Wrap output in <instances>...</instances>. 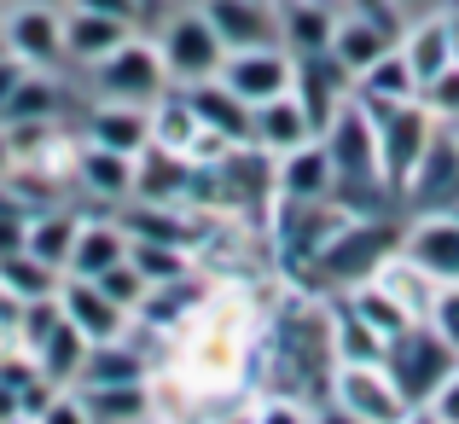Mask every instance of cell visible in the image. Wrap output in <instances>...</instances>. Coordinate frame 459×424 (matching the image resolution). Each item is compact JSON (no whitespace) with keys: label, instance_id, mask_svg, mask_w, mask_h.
Here are the masks:
<instances>
[{"label":"cell","instance_id":"obj_1","mask_svg":"<svg viewBox=\"0 0 459 424\" xmlns=\"http://www.w3.org/2000/svg\"><path fill=\"white\" fill-rule=\"evenodd\" d=\"M175 337H180V378L198 395L227 390L245 367V314L233 302H198L175 325Z\"/></svg>","mask_w":459,"mask_h":424},{"label":"cell","instance_id":"obj_2","mask_svg":"<svg viewBox=\"0 0 459 424\" xmlns=\"http://www.w3.org/2000/svg\"><path fill=\"white\" fill-rule=\"evenodd\" d=\"M395 250H402V233H395L390 221H360V215H349L303 268L332 290H355V285H367Z\"/></svg>","mask_w":459,"mask_h":424},{"label":"cell","instance_id":"obj_3","mask_svg":"<svg viewBox=\"0 0 459 424\" xmlns=\"http://www.w3.org/2000/svg\"><path fill=\"white\" fill-rule=\"evenodd\" d=\"M384 372H390V384L402 390V402L413 407V413H425L430 395L459 372V349L430 320H413L402 337H390V349H384Z\"/></svg>","mask_w":459,"mask_h":424},{"label":"cell","instance_id":"obj_4","mask_svg":"<svg viewBox=\"0 0 459 424\" xmlns=\"http://www.w3.org/2000/svg\"><path fill=\"white\" fill-rule=\"evenodd\" d=\"M372 123H378V180L390 192H407V180L419 175V163H425V151H430V140H437L442 123L419 100L372 111Z\"/></svg>","mask_w":459,"mask_h":424},{"label":"cell","instance_id":"obj_5","mask_svg":"<svg viewBox=\"0 0 459 424\" xmlns=\"http://www.w3.org/2000/svg\"><path fill=\"white\" fill-rule=\"evenodd\" d=\"M325 157H332V175H337V192L343 186H384L378 180V123H372V111L349 93L343 105H337V117L325 123ZM332 192V198H337Z\"/></svg>","mask_w":459,"mask_h":424},{"label":"cell","instance_id":"obj_6","mask_svg":"<svg viewBox=\"0 0 459 424\" xmlns=\"http://www.w3.org/2000/svg\"><path fill=\"white\" fill-rule=\"evenodd\" d=\"M88 70H93L105 100H123V105H157L169 93L163 53H157V41H140V35H128L117 53H105L100 65H88Z\"/></svg>","mask_w":459,"mask_h":424},{"label":"cell","instance_id":"obj_7","mask_svg":"<svg viewBox=\"0 0 459 424\" xmlns=\"http://www.w3.org/2000/svg\"><path fill=\"white\" fill-rule=\"evenodd\" d=\"M157 53H163L169 82H186V88H192V82L221 76L227 47H221V35L210 30V18L192 6V12H175V18L163 23V35H157Z\"/></svg>","mask_w":459,"mask_h":424},{"label":"cell","instance_id":"obj_8","mask_svg":"<svg viewBox=\"0 0 459 424\" xmlns=\"http://www.w3.org/2000/svg\"><path fill=\"white\" fill-rule=\"evenodd\" d=\"M0 30H6V53L23 58L30 70L65 65V12L53 0H18V6H6Z\"/></svg>","mask_w":459,"mask_h":424},{"label":"cell","instance_id":"obj_9","mask_svg":"<svg viewBox=\"0 0 459 424\" xmlns=\"http://www.w3.org/2000/svg\"><path fill=\"white\" fill-rule=\"evenodd\" d=\"M332 395L349 419L360 424H413V407L402 402V390L390 384V372L378 367H337L332 372Z\"/></svg>","mask_w":459,"mask_h":424},{"label":"cell","instance_id":"obj_10","mask_svg":"<svg viewBox=\"0 0 459 424\" xmlns=\"http://www.w3.org/2000/svg\"><path fill=\"white\" fill-rule=\"evenodd\" d=\"M291 76H297V58L285 53V47H245V53H227L221 58V88H233L238 100L256 111V105L280 100V93H291Z\"/></svg>","mask_w":459,"mask_h":424},{"label":"cell","instance_id":"obj_11","mask_svg":"<svg viewBox=\"0 0 459 424\" xmlns=\"http://www.w3.org/2000/svg\"><path fill=\"white\" fill-rule=\"evenodd\" d=\"M198 12L210 18V30L221 35L227 53H245V47H280L273 0H198Z\"/></svg>","mask_w":459,"mask_h":424},{"label":"cell","instance_id":"obj_12","mask_svg":"<svg viewBox=\"0 0 459 424\" xmlns=\"http://www.w3.org/2000/svg\"><path fill=\"white\" fill-rule=\"evenodd\" d=\"M58 308H65V320L88 343H117V337H128V320H134V314H123L93 280H76V273H65V285H58Z\"/></svg>","mask_w":459,"mask_h":424},{"label":"cell","instance_id":"obj_13","mask_svg":"<svg viewBox=\"0 0 459 424\" xmlns=\"http://www.w3.org/2000/svg\"><path fill=\"white\" fill-rule=\"evenodd\" d=\"M273 192H280L285 203H320L337 192V175H332V157H325L320 140L297 145V151L273 157Z\"/></svg>","mask_w":459,"mask_h":424},{"label":"cell","instance_id":"obj_14","mask_svg":"<svg viewBox=\"0 0 459 424\" xmlns=\"http://www.w3.org/2000/svg\"><path fill=\"white\" fill-rule=\"evenodd\" d=\"M402 256L419 262L437 285H459V215H430L402 233Z\"/></svg>","mask_w":459,"mask_h":424},{"label":"cell","instance_id":"obj_15","mask_svg":"<svg viewBox=\"0 0 459 424\" xmlns=\"http://www.w3.org/2000/svg\"><path fill=\"white\" fill-rule=\"evenodd\" d=\"M395 35H402V30H390V23H378V18L343 12V18H337V30H332V47H325V53H332L337 65L349 70V82H355L367 65H378V58L390 53V47H395Z\"/></svg>","mask_w":459,"mask_h":424},{"label":"cell","instance_id":"obj_16","mask_svg":"<svg viewBox=\"0 0 459 424\" xmlns=\"http://www.w3.org/2000/svg\"><path fill=\"white\" fill-rule=\"evenodd\" d=\"M88 145H105V151L140 157V151L152 145V105H123V100L93 105V117H88Z\"/></svg>","mask_w":459,"mask_h":424},{"label":"cell","instance_id":"obj_17","mask_svg":"<svg viewBox=\"0 0 459 424\" xmlns=\"http://www.w3.org/2000/svg\"><path fill=\"white\" fill-rule=\"evenodd\" d=\"M395 47H402L407 70H413V82H430L437 70L454 65V41H448V12H425V18H407L402 35H395Z\"/></svg>","mask_w":459,"mask_h":424},{"label":"cell","instance_id":"obj_18","mask_svg":"<svg viewBox=\"0 0 459 424\" xmlns=\"http://www.w3.org/2000/svg\"><path fill=\"white\" fill-rule=\"evenodd\" d=\"M308 140H314V128H308L303 105H297V93H280V100H268V105L250 111V145H256V151L285 157V151H297V145H308Z\"/></svg>","mask_w":459,"mask_h":424},{"label":"cell","instance_id":"obj_19","mask_svg":"<svg viewBox=\"0 0 459 424\" xmlns=\"http://www.w3.org/2000/svg\"><path fill=\"white\" fill-rule=\"evenodd\" d=\"M186 105L192 117H198V128H210V134L233 140V145H250V105L238 100L233 88H221V82H192L186 88Z\"/></svg>","mask_w":459,"mask_h":424},{"label":"cell","instance_id":"obj_20","mask_svg":"<svg viewBox=\"0 0 459 424\" xmlns=\"http://www.w3.org/2000/svg\"><path fill=\"white\" fill-rule=\"evenodd\" d=\"M273 18H280V47L291 58H308V53L332 47L337 18L325 12V0H273Z\"/></svg>","mask_w":459,"mask_h":424},{"label":"cell","instance_id":"obj_21","mask_svg":"<svg viewBox=\"0 0 459 424\" xmlns=\"http://www.w3.org/2000/svg\"><path fill=\"white\" fill-rule=\"evenodd\" d=\"M128 35L134 30L117 23V18H105V12H88V6L65 12V58H76V65H100V58L117 53Z\"/></svg>","mask_w":459,"mask_h":424},{"label":"cell","instance_id":"obj_22","mask_svg":"<svg viewBox=\"0 0 459 424\" xmlns=\"http://www.w3.org/2000/svg\"><path fill=\"white\" fill-rule=\"evenodd\" d=\"M82 407H88L93 424H146L157 413V395L146 378L134 384H88V390H76Z\"/></svg>","mask_w":459,"mask_h":424},{"label":"cell","instance_id":"obj_23","mask_svg":"<svg viewBox=\"0 0 459 424\" xmlns=\"http://www.w3.org/2000/svg\"><path fill=\"white\" fill-rule=\"evenodd\" d=\"M70 175L93 192V198H111V203H128L134 198V157L123 151H105V145H76V169Z\"/></svg>","mask_w":459,"mask_h":424},{"label":"cell","instance_id":"obj_24","mask_svg":"<svg viewBox=\"0 0 459 424\" xmlns=\"http://www.w3.org/2000/svg\"><path fill=\"white\" fill-rule=\"evenodd\" d=\"M355 100L367 105V111H390V105L419 100V82H413V70H407L402 47H390V53H384L378 65L360 70V76H355Z\"/></svg>","mask_w":459,"mask_h":424},{"label":"cell","instance_id":"obj_25","mask_svg":"<svg viewBox=\"0 0 459 424\" xmlns=\"http://www.w3.org/2000/svg\"><path fill=\"white\" fill-rule=\"evenodd\" d=\"M128 256V233L123 221H82L76 227V245H70V268L76 280H100L105 268H117V262Z\"/></svg>","mask_w":459,"mask_h":424},{"label":"cell","instance_id":"obj_26","mask_svg":"<svg viewBox=\"0 0 459 424\" xmlns=\"http://www.w3.org/2000/svg\"><path fill=\"white\" fill-rule=\"evenodd\" d=\"M76 227H82V215L58 210V203H47V210H30L23 250H30L35 262H47V268L65 273V268H70V245H76Z\"/></svg>","mask_w":459,"mask_h":424},{"label":"cell","instance_id":"obj_27","mask_svg":"<svg viewBox=\"0 0 459 424\" xmlns=\"http://www.w3.org/2000/svg\"><path fill=\"white\" fill-rule=\"evenodd\" d=\"M372 280H378L384 290H390V297H395V302H402V308H407V314H413V320H430V302H437V290H442V285H437V280H430V273H425V268H419V262H407V256H402V250H395V256H390V262H384V268H378V273H372Z\"/></svg>","mask_w":459,"mask_h":424},{"label":"cell","instance_id":"obj_28","mask_svg":"<svg viewBox=\"0 0 459 424\" xmlns=\"http://www.w3.org/2000/svg\"><path fill=\"white\" fill-rule=\"evenodd\" d=\"M384 337L360 320L355 308H337L332 314V367H378L384 360Z\"/></svg>","mask_w":459,"mask_h":424},{"label":"cell","instance_id":"obj_29","mask_svg":"<svg viewBox=\"0 0 459 424\" xmlns=\"http://www.w3.org/2000/svg\"><path fill=\"white\" fill-rule=\"evenodd\" d=\"M58 111H65V93H58L53 70H30L18 82V93L6 100L0 123H58Z\"/></svg>","mask_w":459,"mask_h":424},{"label":"cell","instance_id":"obj_30","mask_svg":"<svg viewBox=\"0 0 459 424\" xmlns=\"http://www.w3.org/2000/svg\"><path fill=\"white\" fill-rule=\"evenodd\" d=\"M407 192L413 198H448V192H459V134H442L437 128V140H430V151H425V163H419V175L407 180Z\"/></svg>","mask_w":459,"mask_h":424},{"label":"cell","instance_id":"obj_31","mask_svg":"<svg viewBox=\"0 0 459 424\" xmlns=\"http://www.w3.org/2000/svg\"><path fill=\"white\" fill-rule=\"evenodd\" d=\"M35 367H41V378L47 384H58V390H70V384H76V372H82V360H88V337H82L76 332V325H58V332L53 337H47V343L41 349H35Z\"/></svg>","mask_w":459,"mask_h":424},{"label":"cell","instance_id":"obj_32","mask_svg":"<svg viewBox=\"0 0 459 424\" xmlns=\"http://www.w3.org/2000/svg\"><path fill=\"white\" fill-rule=\"evenodd\" d=\"M0 285H6L18 302H41V297H58L65 273L47 268V262H35L30 250H6V256H0Z\"/></svg>","mask_w":459,"mask_h":424},{"label":"cell","instance_id":"obj_33","mask_svg":"<svg viewBox=\"0 0 459 424\" xmlns=\"http://www.w3.org/2000/svg\"><path fill=\"white\" fill-rule=\"evenodd\" d=\"M349 308H355L360 320H367L372 332L384 337V343H390V337H402L407 325H413V314H407V308H402V302H395V297H390V290H384L378 280H367V285H355V290H349Z\"/></svg>","mask_w":459,"mask_h":424},{"label":"cell","instance_id":"obj_34","mask_svg":"<svg viewBox=\"0 0 459 424\" xmlns=\"http://www.w3.org/2000/svg\"><path fill=\"white\" fill-rule=\"evenodd\" d=\"M128 262H134L152 285L192 280V256H186V250H175V245H140V238H128Z\"/></svg>","mask_w":459,"mask_h":424},{"label":"cell","instance_id":"obj_35","mask_svg":"<svg viewBox=\"0 0 459 424\" xmlns=\"http://www.w3.org/2000/svg\"><path fill=\"white\" fill-rule=\"evenodd\" d=\"M93 285H100V290H105V297H111V302H117L123 314H134L140 302H146V290H152V280H146V273H140V268H134L128 256L117 262V268H105V273H100Z\"/></svg>","mask_w":459,"mask_h":424},{"label":"cell","instance_id":"obj_36","mask_svg":"<svg viewBox=\"0 0 459 424\" xmlns=\"http://www.w3.org/2000/svg\"><path fill=\"white\" fill-rule=\"evenodd\" d=\"M419 105H425L437 123H454L459 128V58L448 70H437L430 82H419Z\"/></svg>","mask_w":459,"mask_h":424},{"label":"cell","instance_id":"obj_37","mask_svg":"<svg viewBox=\"0 0 459 424\" xmlns=\"http://www.w3.org/2000/svg\"><path fill=\"white\" fill-rule=\"evenodd\" d=\"M430 325H437V332L459 349V285H442L437 290V302H430Z\"/></svg>","mask_w":459,"mask_h":424},{"label":"cell","instance_id":"obj_38","mask_svg":"<svg viewBox=\"0 0 459 424\" xmlns=\"http://www.w3.org/2000/svg\"><path fill=\"white\" fill-rule=\"evenodd\" d=\"M35 424H93L88 419V407H82V395H70V390H58L53 402H47V413L35 419Z\"/></svg>","mask_w":459,"mask_h":424},{"label":"cell","instance_id":"obj_39","mask_svg":"<svg viewBox=\"0 0 459 424\" xmlns=\"http://www.w3.org/2000/svg\"><path fill=\"white\" fill-rule=\"evenodd\" d=\"M425 419H430V424H459V372H454V378H448V384H442V390H437V395H430V407H425Z\"/></svg>","mask_w":459,"mask_h":424},{"label":"cell","instance_id":"obj_40","mask_svg":"<svg viewBox=\"0 0 459 424\" xmlns=\"http://www.w3.org/2000/svg\"><path fill=\"white\" fill-rule=\"evenodd\" d=\"M70 6H88V12H105V18L128 23V30H134V23H140V0H70Z\"/></svg>","mask_w":459,"mask_h":424},{"label":"cell","instance_id":"obj_41","mask_svg":"<svg viewBox=\"0 0 459 424\" xmlns=\"http://www.w3.org/2000/svg\"><path fill=\"white\" fill-rule=\"evenodd\" d=\"M23 76H30V65H23V58H12V53H0V111H6V100L18 93Z\"/></svg>","mask_w":459,"mask_h":424},{"label":"cell","instance_id":"obj_42","mask_svg":"<svg viewBox=\"0 0 459 424\" xmlns=\"http://www.w3.org/2000/svg\"><path fill=\"white\" fill-rule=\"evenodd\" d=\"M250 419H256V424H308V413H297L291 402H268V407H256Z\"/></svg>","mask_w":459,"mask_h":424},{"label":"cell","instance_id":"obj_43","mask_svg":"<svg viewBox=\"0 0 459 424\" xmlns=\"http://www.w3.org/2000/svg\"><path fill=\"white\" fill-rule=\"evenodd\" d=\"M12 325H18V297L0 285V349H12Z\"/></svg>","mask_w":459,"mask_h":424},{"label":"cell","instance_id":"obj_44","mask_svg":"<svg viewBox=\"0 0 459 424\" xmlns=\"http://www.w3.org/2000/svg\"><path fill=\"white\" fill-rule=\"evenodd\" d=\"M390 12H395V18H425V12H437V0H390Z\"/></svg>","mask_w":459,"mask_h":424},{"label":"cell","instance_id":"obj_45","mask_svg":"<svg viewBox=\"0 0 459 424\" xmlns=\"http://www.w3.org/2000/svg\"><path fill=\"white\" fill-rule=\"evenodd\" d=\"M18 169V157H12V140H6V123H0V186H6V175Z\"/></svg>","mask_w":459,"mask_h":424},{"label":"cell","instance_id":"obj_46","mask_svg":"<svg viewBox=\"0 0 459 424\" xmlns=\"http://www.w3.org/2000/svg\"><path fill=\"white\" fill-rule=\"evenodd\" d=\"M308 424H360V419H349V413H343V407H325V413H314Z\"/></svg>","mask_w":459,"mask_h":424},{"label":"cell","instance_id":"obj_47","mask_svg":"<svg viewBox=\"0 0 459 424\" xmlns=\"http://www.w3.org/2000/svg\"><path fill=\"white\" fill-rule=\"evenodd\" d=\"M0 53H6V30H0Z\"/></svg>","mask_w":459,"mask_h":424},{"label":"cell","instance_id":"obj_48","mask_svg":"<svg viewBox=\"0 0 459 424\" xmlns=\"http://www.w3.org/2000/svg\"><path fill=\"white\" fill-rule=\"evenodd\" d=\"M0 6H18V0H0Z\"/></svg>","mask_w":459,"mask_h":424},{"label":"cell","instance_id":"obj_49","mask_svg":"<svg viewBox=\"0 0 459 424\" xmlns=\"http://www.w3.org/2000/svg\"><path fill=\"white\" fill-rule=\"evenodd\" d=\"M146 424H152V419H146Z\"/></svg>","mask_w":459,"mask_h":424}]
</instances>
